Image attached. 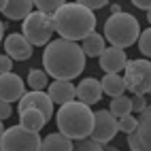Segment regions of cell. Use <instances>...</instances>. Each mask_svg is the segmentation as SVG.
I'll return each instance as SVG.
<instances>
[{
  "mask_svg": "<svg viewBox=\"0 0 151 151\" xmlns=\"http://www.w3.org/2000/svg\"><path fill=\"white\" fill-rule=\"evenodd\" d=\"M85 58L81 43L55 38L43 51V70L55 81H73L85 70Z\"/></svg>",
  "mask_w": 151,
  "mask_h": 151,
  "instance_id": "cell-1",
  "label": "cell"
},
{
  "mask_svg": "<svg viewBox=\"0 0 151 151\" xmlns=\"http://www.w3.org/2000/svg\"><path fill=\"white\" fill-rule=\"evenodd\" d=\"M53 24L60 38L83 43L89 34L96 32V13L83 6L81 2H66L53 15Z\"/></svg>",
  "mask_w": 151,
  "mask_h": 151,
  "instance_id": "cell-2",
  "label": "cell"
},
{
  "mask_svg": "<svg viewBox=\"0 0 151 151\" xmlns=\"http://www.w3.org/2000/svg\"><path fill=\"white\" fill-rule=\"evenodd\" d=\"M94 122H96V113L87 104L79 102V100L60 106V111L55 113L58 132H62L64 136H68L75 143L92 136Z\"/></svg>",
  "mask_w": 151,
  "mask_h": 151,
  "instance_id": "cell-3",
  "label": "cell"
},
{
  "mask_svg": "<svg viewBox=\"0 0 151 151\" xmlns=\"http://www.w3.org/2000/svg\"><path fill=\"white\" fill-rule=\"evenodd\" d=\"M140 26L138 19L132 13H111L104 22V38L111 43V47L126 49L138 43L140 38Z\"/></svg>",
  "mask_w": 151,
  "mask_h": 151,
  "instance_id": "cell-4",
  "label": "cell"
},
{
  "mask_svg": "<svg viewBox=\"0 0 151 151\" xmlns=\"http://www.w3.org/2000/svg\"><path fill=\"white\" fill-rule=\"evenodd\" d=\"M0 151H43V138L24 126H11L2 130Z\"/></svg>",
  "mask_w": 151,
  "mask_h": 151,
  "instance_id": "cell-5",
  "label": "cell"
},
{
  "mask_svg": "<svg viewBox=\"0 0 151 151\" xmlns=\"http://www.w3.org/2000/svg\"><path fill=\"white\" fill-rule=\"evenodd\" d=\"M55 32V24L51 15H45L41 11H34L26 22L22 24V34L28 38L34 47H47L51 43V36Z\"/></svg>",
  "mask_w": 151,
  "mask_h": 151,
  "instance_id": "cell-6",
  "label": "cell"
},
{
  "mask_svg": "<svg viewBox=\"0 0 151 151\" xmlns=\"http://www.w3.org/2000/svg\"><path fill=\"white\" fill-rule=\"evenodd\" d=\"M124 79L132 96L151 94V62L147 58L130 60L124 70Z\"/></svg>",
  "mask_w": 151,
  "mask_h": 151,
  "instance_id": "cell-7",
  "label": "cell"
},
{
  "mask_svg": "<svg viewBox=\"0 0 151 151\" xmlns=\"http://www.w3.org/2000/svg\"><path fill=\"white\" fill-rule=\"evenodd\" d=\"M119 130V119L111 113L109 109H100L96 113V122H94V132H92V138L98 140L100 145H109L111 140L115 138Z\"/></svg>",
  "mask_w": 151,
  "mask_h": 151,
  "instance_id": "cell-8",
  "label": "cell"
},
{
  "mask_svg": "<svg viewBox=\"0 0 151 151\" xmlns=\"http://www.w3.org/2000/svg\"><path fill=\"white\" fill-rule=\"evenodd\" d=\"M4 53L11 58V60L26 62V60L32 58V53H34V45L30 43L22 32H13V34H9V36L4 38Z\"/></svg>",
  "mask_w": 151,
  "mask_h": 151,
  "instance_id": "cell-9",
  "label": "cell"
},
{
  "mask_svg": "<svg viewBox=\"0 0 151 151\" xmlns=\"http://www.w3.org/2000/svg\"><path fill=\"white\" fill-rule=\"evenodd\" d=\"M28 109H36V111H41V113H45L47 119H51L53 100H51V96L47 92H32V89H30V92L17 102V113H24Z\"/></svg>",
  "mask_w": 151,
  "mask_h": 151,
  "instance_id": "cell-10",
  "label": "cell"
},
{
  "mask_svg": "<svg viewBox=\"0 0 151 151\" xmlns=\"http://www.w3.org/2000/svg\"><path fill=\"white\" fill-rule=\"evenodd\" d=\"M26 83L17 73H9V75H0V96L2 102H19L26 96Z\"/></svg>",
  "mask_w": 151,
  "mask_h": 151,
  "instance_id": "cell-11",
  "label": "cell"
},
{
  "mask_svg": "<svg viewBox=\"0 0 151 151\" xmlns=\"http://www.w3.org/2000/svg\"><path fill=\"white\" fill-rule=\"evenodd\" d=\"M128 55L126 49H117V47H106V51L100 55V68L106 75H119L122 70H126L128 66Z\"/></svg>",
  "mask_w": 151,
  "mask_h": 151,
  "instance_id": "cell-12",
  "label": "cell"
},
{
  "mask_svg": "<svg viewBox=\"0 0 151 151\" xmlns=\"http://www.w3.org/2000/svg\"><path fill=\"white\" fill-rule=\"evenodd\" d=\"M34 2L30 0H2L0 2V11L6 19H13V22H26V19L34 13Z\"/></svg>",
  "mask_w": 151,
  "mask_h": 151,
  "instance_id": "cell-13",
  "label": "cell"
},
{
  "mask_svg": "<svg viewBox=\"0 0 151 151\" xmlns=\"http://www.w3.org/2000/svg\"><path fill=\"white\" fill-rule=\"evenodd\" d=\"M102 94H104L102 83L94 77H85V79H81V83L77 85V100L87 104V106H92L98 100H102Z\"/></svg>",
  "mask_w": 151,
  "mask_h": 151,
  "instance_id": "cell-14",
  "label": "cell"
},
{
  "mask_svg": "<svg viewBox=\"0 0 151 151\" xmlns=\"http://www.w3.org/2000/svg\"><path fill=\"white\" fill-rule=\"evenodd\" d=\"M47 94L51 96L53 104L64 106V104L75 102V100H77V85L73 81H51Z\"/></svg>",
  "mask_w": 151,
  "mask_h": 151,
  "instance_id": "cell-15",
  "label": "cell"
},
{
  "mask_svg": "<svg viewBox=\"0 0 151 151\" xmlns=\"http://www.w3.org/2000/svg\"><path fill=\"white\" fill-rule=\"evenodd\" d=\"M130 151H151V124L138 122V130L128 134Z\"/></svg>",
  "mask_w": 151,
  "mask_h": 151,
  "instance_id": "cell-16",
  "label": "cell"
},
{
  "mask_svg": "<svg viewBox=\"0 0 151 151\" xmlns=\"http://www.w3.org/2000/svg\"><path fill=\"white\" fill-rule=\"evenodd\" d=\"M47 122L49 119L45 117V113H41V111H36V109H28L24 113H19V126L32 130V132H41Z\"/></svg>",
  "mask_w": 151,
  "mask_h": 151,
  "instance_id": "cell-17",
  "label": "cell"
},
{
  "mask_svg": "<svg viewBox=\"0 0 151 151\" xmlns=\"http://www.w3.org/2000/svg\"><path fill=\"white\" fill-rule=\"evenodd\" d=\"M43 151H75V143L62 132H53L43 138Z\"/></svg>",
  "mask_w": 151,
  "mask_h": 151,
  "instance_id": "cell-18",
  "label": "cell"
},
{
  "mask_svg": "<svg viewBox=\"0 0 151 151\" xmlns=\"http://www.w3.org/2000/svg\"><path fill=\"white\" fill-rule=\"evenodd\" d=\"M100 83H102V92L111 98H119L124 96V92L128 89L126 85V79L119 77V75H104L102 79H100Z\"/></svg>",
  "mask_w": 151,
  "mask_h": 151,
  "instance_id": "cell-19",
  "label": "cell"
},
{
  "mask_svg": "<svg viewBox=\"0 0 151 151\" xmlns=\"http://www.w3.org/2000/svg\"><path fill=\"white\" fill-rule=\"evenodd\" d=\"M104 41L106 38L102 36V34H98V32H94V34H89L85 41L81 43V47H83V53L87 55V58H98L100 60V55H102L104 51H106V45H104Z\"/></svg>",
  "mask_w": 151,
  "mask_h": 151,
  "instance_id": "cell-20",
  "label": "cell"
},
{
  "mask_svg": "<svg viewBox=\"0 0 151 151\" xmlns=\"http://www.w3.org/2000/svg\"><path fill=\"white\" fill-rule=\"evenodd\" d=\"M28 85H30V89L32 92H43V89L47 87L49 89V75L45 73V70H41V68H32L28 73Z\"/></svg>",
  "mask_w": 151,
  "mask_h": 151,
  "instance_id": "cell-21",
  "label": "cell"
},
{
  "mask_svg": "<svg viewBox=\"0 0 151 151\" xmlns=\"http://www.w3.org/2000/svg\"><path fill=\"white\" fill-rule=\"evenodd\" d=\"M109 111H111L115 117H119V119L126 117V115H130V113H132V96H119V98H113V100H111Z\"/></svg>",
  "mask_w": 151,
  "mask_h": 151,
  "instance_id": "cell-22",
  "label": "cell"
},
{
  "mask_svg": "<svg viewBox=\"0 0 151 151\" xmlns=\"http://www.w3.org/2000/svg\"><path fill=\"white\" fill-rule=\"evenodd\" d=\"M64 4H66L64 0H36V2H34L36 11H41V13H45V15H51V17H53Z\"/></svg>",
  "mask_w": 151,
  "mask_h": 151,
  "instance_id": "cell-23",
  "label": "cell"
},
{
  "mask_svg": "<svg viewBox=\"0 0 151 151\" xmlns=\"http://www.w3.org/2000/svg\"><path fill=\"white\" fill-rule=\"evenodd\" d=\"M75 151H104V145H100L98 140H94L89 136V138H83V140H77Z\"/></svg>",
  "mask_w": 151,
  "mask_h": 151,
  "instance_id": "cell-24",
  "label": "cell"
},
{
  "mask_svg": "<svg viewBox=\"0 0 151 151\" xmlns=\"http://www.w3.org/2000/svg\"><path fill=\"white\" fill-rule=\"evenodd\" d=\"M138 49H140V53H143L147 60L151 58V26L147 30H143L140 32V38H138Z\"/></svg>",
  "mask_w": 151,
  "mask_h": 151,
  "instance_id": "cell-25",
  "label": "cell"
},
{
  "mask_svg": "<svg viewBox=\"0 0 151 151\" xmlns=\"http://www.w3.org/2000/svg\"><path fill=\"white\" fill-rule=\"evenodd\" d=\"M119 130H122V132H126V134L136 132V130H138V119L132 117V115L122 117V119H119Z\"/></svg>",
  "mask_w": 151,
  "mask_h": 151,
  "instance_id": "cell-26",
  "label": "cell"
},
{
  "mask_svg": "<svg viewBox=\"0 0 151 151\" xmlns=\"http://www.w3.org/2000/svg\"><path fill=\"white\" fill-rule=\"evenodd\" d=\"M147 98L145 96H132V111H134V113H145V111H147Z\"/></svg>",
  "mask_w": 151,
  "mask_h": 151,
  "instance_id": "cell-27",
  "label": "cell"
},
{
  "mask_svg": "<svg viewBox=\"0 0 151 151\" xmlns=\"http://www.w3.org/2000/svg\"><path fill=\"white\" fill-rule=\"evenodd\" d=\"M83 6H87L89 11H98V9L106 6V0H79Z\"/></svg>",
  "mask_w": 151,
  "mask_h": 151,
  "instance_id": "cell-28",
  "label": "cell"
},
{
  "mask_svg": "<svg viewBox=\"0 0 151 151\" xmlns=\"http://www.w3.org/2000/svg\"><path fill=\"white\" fill-rule=\"evenodd\" d=\"M0 70H2V75H9V73H13V60L9 58L6 53L0 58Z\"/></svg>",
  "mask_w": 151,
  "mask_h": 151,
  "instance_id": "cell-29",
  "label": "cell"
},
{
  "mask_svg": "<svg viewBox=\"0 0 151 151\" xmlns=\"http://www.w3.org/2000/svg\"><path fill=\"white\" fill-rule=\"evenodd\" d=\"M0 117L2 119L11 117V102H0Z\"/></svg>",
  "mask_w": 151,
  "mask_h": 151,
  "instance_id": "cell-30",
  "label": "cell"
},
{
  "mask_svg": "<svg viewBox=\"0 0 151 151\" xmlns=\"http://www.w3.org/2000/svg\"><path fill=\"white\" fill-rule=\"evenodd\" d=\"M136 9H143V11H151V0H134V2H132Z\"/></svg>",
  "mask_w": 151,
  "mask_h": 151,
  "instance_id": "cell-31",
  "label": "cell"
},
{
  "mask_svg": "<svg viewBox=\"0 0 151 151\" xmlns=\"http://www.w3.org/2000/svg\"><path fill=\"white\" fill-rule=\"evenodd\" d=\"M111 11H113V13H122V6H119V4H111Z\"/></svg>",
  "mask_w": 151,
  "mask_h": 151,
  "instance_id": "cell-32",
  "label": "cell"
},
{
  "mask_svg": "<svg viewBox=\"0 0 151 151\" xmlns=\"http://www.w3.org/2000/svg\"><path fill=\"white\" fill-rule=\"evenodd\" d=\"M104 151H119V149L113 147V145H104Z\"/></svg>",
  "mask_w": 151,
  "mask_h": 151,
  "instance_id": "cell-33",
  "label": "cell"
},
{
  "mask_svg": "<svg viewBox=\"0 0 151 151\" xmlns=\"http://www.w3.org/2000/svg\"><path fill=\"white\" fill-rule=\"evenodd\" d=\"M147 22H149V26H151V11L147 13Z\"/></svg>",
  "mask_w": 151,
  "mask_h": 151,
  "instance_id": "cell-34",
  "label": "cell"
}]
</instances>
